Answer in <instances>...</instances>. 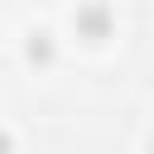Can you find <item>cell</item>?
<instances>
[{"mask_svg": "<svg viewBox=\"0 0 154 154\" xmlns=\"http://www.w3.org/2000/svg\"><path fill=\"white\" fill-rule=\"evenodd\" d=\"M149 154H154V140H149Z\"/></svg>", "mask_w": 154, "mask_h": 154, "instance_id": "277c9868", "label": "cell"}, {"mask_svg": "<svg viewBox=\"0 0 154 154\" xmlns=\"http://www.w3.org/2000/svg\"><path fill=\"white\" fill-rule=\"evenodd\" d=\"M72 29H77V38H87V43H106V38L116 34V14H111L106 0H82V5L72 10Z\"/></svg>", "mask_w": 154, "mask_h": 154, "instance_id": "6da1fadb", "label": "cell"}, {"mask_svg": "<svg viewBox=\"0 0 154 154\" xmlns=\"http://www.w3.org/2000/svg\"><path fill=\"white\" fill-rule=\"evenodd\" d=\"M53 58H58L53 34H48V29H29V34H24V63H29V67H53Z\"/></svg>", "mask_w": 154, "mask_h": 154, "instance_id": "7a4b0ae2", "label": "cell"}, {"mask_svg": "<svg viewBox=\"0 0 154 154\" xmlns=\"http://www.w3.org/2000/svg\"><path fill=\"white\" fill-rule=\"evenodd\" d=\"M0 154H14V135H10L5 125H0Z\"/></svg>", "mask_w": 154, "mask_h": 154, "instance_id": "3957f363", "label": "cell"}]
</instances>
